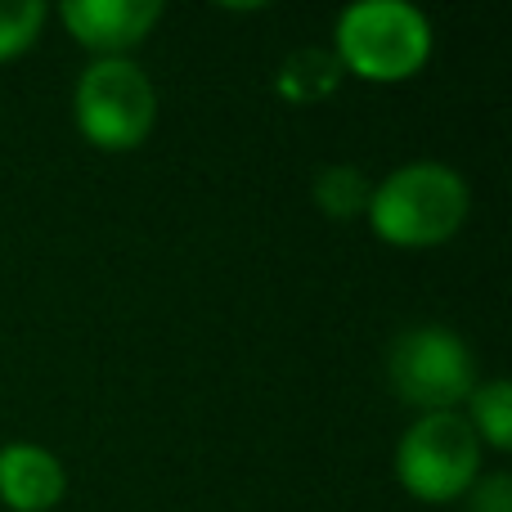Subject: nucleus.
<instances>
[{
	"instance_id": "1",
	"label": "nucleus",
	"mask_w": 512,
	"mask_h": 512,
	"mask_svg": "<svg viewBox=\"0 0 512 512\" xmlns=\"http://www.w3.org/2000/svg\"><path fill=\"white\" fill-rule=\"evenodd\" d=\"M468 216V185L459 171L441 162L400 167L373 189L369 221L387 243L400 248H432L445 243Z\"/></svg>"
},
{
	"instance_id": "2",
	"label": "nucleus",
	"mask_w": 512,
	"mask_h": 512,
	"mask_svg": "<svg viewBox=\"0 0 512 512\" xmlns=\"http://www.w3.org/2000/svg\"><path fill=\"white\" fill-rule=\"evenodd\" d=\"M432 54V27L405 0H364L337 23V63L364 81H405Z\"/></svg>"
},
{
	"instance_id": "3",
	"label": "nucleus",
	"mask_w": 512,
	"mask_h": 512,
	"mask_svg": "<svg viewBox=\"0 0 512 512\" xmlns=\"http://www.w3.org/2000/svg\"><path fill=\"white\" fill-rule=\"evenodd\" d=\"M387 373L396 396L414 409H427V414H454V405L472 400V391H477L472 351L450 328H409V333H400L391 342Z\"/></svg>"
},
{
	"instance_id": "4",
	"label": "nucleus",
	"mask_w": 512,
	"mask_h": 512,
	"mask_svg": "<svg viewBox=\"0 0 512 512\" xmlns=\"http://www.w3.org/2000/svg\"><path fill=\"white\" fill-rule=\"evenodd\" d=\"M481 468V436L459 414H423L396 450V472L409 495L445 504L472 490Z\"/></svg>"
},
{
	"instance_id": "5",
	"label": "nucleus",
	"mask_w": 512,
	"mask_h": 512,
	"mask_svg": "<svg viewBox=\"0 0 512 512\" xmlns=\"http://www.w3.org/2000/svg\"><path fill=\"white\" fill-rule=\"evenodd\" d=\"M158 95L153 81L131 59H99L81 72L77 86V126L90 144L117 153L135 149L153 131Z\"/></svg>"
},
{
	"instance_id": "6",
	"label": "nucleus",
	"mask_w": 512,
	"mask_h": 512,
	"mask_svg": "<svg viewBox=\"0 0 512 512\" xmlns=\"http://www.w3.org/2000/svg\"><path fill=\"white\" fill-rule=\"evenodd\" d=\"M162 18L158 0H68L63 23L86 50H99L104 59H122V50L140 45L149 27Z\"/></svg>"
},
{
	"instance_id": "7",
	"label": "nucleus",
	"mask_w": 512,
	"mask_h": 512,
	"mask_svg": "<svg viewBox=\"0 0 512 512\" xmlns=\"http://www.w3.org/2000/svg\"><path fill=\"white\" fill-rule=\"evenodd\" d=\"M63 468L41 445H5L0 450V499L14 512H50L63 499Z\"/></svg>"
},
{
	"instance_id": "8",
	"label": "nucleus",
	"mask_w": 512,
	"mask_h": 512,
	"mask_svg": "<svg viewBox=\"0 0 512 512\" xmlns=\"http://www.w3.org/2000/svg\"><path fill=\"white\" fill-rule=\"evenodd\" d=\"M337 81H342V63L337 54L319 50V45H306V50L288 54L279 68V95L292 99V104H315V99L333 95Z\"/></svg>"
},
{
	"instance_id": "9",
	"label": "nucleus",
	"mask_w": 512,
	"mask_h": 512,
	"mask_svg": "<svg viewBox=\"0 0 512 512\" xmlns=\"http://www.w3.org/2000/svg\"><path fill=\"white\" fill-rule=\"evenodd\" d=\"M369 180H364L360 167H324L315 176V203L324 216H333V221H351V216L369 212Z\"/></svg>"
},
{
	"instance_id": "10",
	"label": "nucleus",
	"mask_w": 512,
	"mask_h": 512,
	"mask_svg": "<svg viewBox=\"0 0 512 512\" xmlns=\"http://www.w3.org/2000/svg\"><path fill=\"white\" fill-rule=\"evenodd\" d=\"M472 414H477L472 432H486V441L495 450H508L512 445V387L504 378L472 391Z\"/></svg>"
},
{
	"instance_id": "11",
	"label": "nucleus",
	"mask_w": 512,
	"mask_h": 512,
	"mask_svg": "<svg viewBox=\"0 0 512 512\" xmlns=\"http://www.w3.org/2000/svg\"><path fill=\"white\" fill-rule=\"evenodd\" d=\"M45 23L41 0H0V59L23 54Z\"/></svg>"
},
{
	"instance_id": "12",
	"label": "nucleus",
	"mask_w": 512,
	"mask_h": 512,
	"mask_svg": "<svg viewBox=\"0 0 512 512\" xmlns=\"http://www.w3.org/2000/svg\"><path fill=\"white\" fill-rule=\"evenodd\" d=\"M472 512H512V481L504 472L481 481L477 495H472Z\"/></svg>"
}]
</instances>
